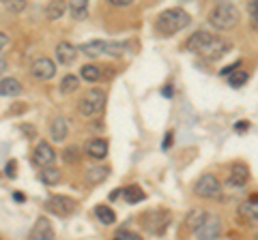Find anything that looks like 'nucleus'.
<instances>
[{
    "mask_svg": "<svg viewBox=\"0 0 258 240\" xmlns=\"http://www.w3.org/2000/svg\"><path fill=\"white\" fill-rule=\"evenodd\" d=\"M249 129V123H247V120H239V123L235 125V131L237 133H243V131H247Z\"/></svg>",
    "mask_w": 258,
    "mask_h": 240,
    "instance_id": "72a5a7b5",
    "label": "nucleus"
},
{
    "mask_svg": "<svg viewBox=\"0 0 258 240\" xmlns=\"http://www.w3.org/2000/svg\"><path fill=\"white\" fill-rule=\"evenodd\" d=\"M13 197H15V202H24V195L22 193H15Z\"/></svg>",
    "mask_w": 258,
    "mask_h": 240,
    "instance_id": "a19ab883",
    "label": "nucleus"
},
{
    "mask_svg": "<svg viewBox=\"0 0 258 240\" xmlns=\"http://www.w3.org/2000/svg\"><path fill=\"white\" fill-rule=\"evenodd\" d=\"M247 79H249V73H247V71H235V73L230 75L228 84H230L232 88H241V86L247 82Z\"/></svg>",
    "mask_w": 258,
    "mask_h": 240,
    "instance_id": "c756f323",
    "label": "nucleus"
},
{
    "mask_svg": "<svg viewBox=\"0 0 258 240\" xmlns=\"http://www.w3.org/2000/svg\"><path fill=\"white\" fill-rule=\"evenodd\" d=\"M80 54L88 58H99V56H123L127 54V43H112V41H88L78 47Z\"/></svg>",
    "mask_w": 258,
    "mask_h": 240,
    "instance_id": "7ed1b4c3",
    "label": "nucleus"
},
{
    "mask_svg": "<svg viewBox=\"0 0 258 240\" xmlns=\"http://www.w3.org/2000/svg\"><path fill=\"white\" fill-rule=\"evenodd\" d=\"M39 180L43 182L47 187H54L60 182V170H56V167H43L41 172H39Z\"/></svg>",
    "mask_w": 258,
    "mask_h": 240,
    "instance_id": "4be33fe9",
    "label": "nucleus"
},
{
    "mask_svg": "<svg viewBox=\"0 0 258 240\" xmlns=\"http://www.w3.org/2000/svg\"><path fill=\"white\" fill-rule=\"evenodd\" d=\"M205 217H207V214H205L203 210H198V208H196V210H191V212H189V217H187V221H185V223H187V227H189V229L196 231V229H198V225L203 223V219H205Z\"/></svg>",
    "mask_w": 258,
    "mask_h": 240,
    "instance_id": "cd10ccee",
    "label": "nucleus"
},
{
    "mask_svg": "<svg viewBox=\"0 0 258 240\" xmlns=\"http://www.w3.org/2000/svg\"><path fill=\"white\" fill-rule=\"evenodd\" d=\"M144 229L149 231V234H164L168 223H170V214L166 210H149L144 212Z\"/></svg>",
    "mask_w": 258,
    "mask_h": 240,
    "instance_id": "423d86ee",
    "label": "nucleus"
},
{
    "mask_svg": "<svg viewBox=\"0 0 258 240\" xmlns=\"http://www.w3.org/2000/svg\"><path fill=\"white\" fill-rule=\"evenodd\" d=\"M54 231H52V225L47 219H39L35 223V227L30 229V236L28 238H52Z\"/></svg>",
    "mask_w": 258,
    "mask_h": 240,
    "instance_id": "aec40b11",
    "label": "nucleus"
},
{
    "mask_svg": "<svg viewBox=\"0 0 258 240\" xmlns=\"http://www.w3.org/2000/svg\"><path fill=\"white\" fill-rule=\"evenodd\" d=\"M161 94H164V97H166V99H170V97H172V94H174V90H172V86H164V88H161Z\"/></svg>",
    "mask_w": 258,
    "mask_h": 240,
    "instance_id": "4c0bfd02",
    "label": "nucleus"
},
{
    "mask_svg": "<svg viewBox=\"0 0 258 240\" xmlns=\"http://www.w3.org/2000/svg\"><path fill=\"white\" fill-rule=\"evenodd\" d=\"M80 155H82L80 146H69V148H64V150H62L64 163H78V161H80Z\"/></svg>",
    "mask_w": 258,
    "mask_h": 240,
    "instance_id": "c85d7f7f",
    "label": "nucleus"
},
{
    "mask_svg": "<svg viewBox=\"0 0 258 240\" xmlns=\"http://www.w3.org/2000/svg\"><path fill=\"white\" fill-rule=\"evenodd\" d=\"M7 43H9V35H7V33H0V50H5Z\"/></svg>",
    "mask_w": 258,
    "mask_h": 240,
    "instance_id": "58836bf2",
    "label": "nucleus"
},
{
    "mask_svg": "<svg viewBox=\"0 0 258 240\" xmlns=\"http://www.w3.org/2000/svg\"><path fill=\"white\" fill-rule=\"evenodd\" d=\"M7 176H9V178H15V161L7 163Z\"/></svg>",
    "mask_w": 258,
    "mask_h": 240,
    "instance_id": "c9c22d12",
    "label": "nucleus"
},
{
    "mask_svg": "<svg viewBox=\"0 0 258 240\" xmlns=\"http://www.w3.org/2000/svg\"><path fill=\"white\" fill-rule=\"evenodd\" d=\"M95 214H97V219H99L103 225H112V223L116 221L114 210H112V208H108V206H103V204L95 206Z\"/></svg>",
    "mask_w": 258,
    "mask_h": 240,
    "instance_id": "b1692460",
    "label": "nucleus"
},
{
    "mask_svg": "<svg viewBox=\"0 0 258 240\" xmlns=\"http://www.w3.org/2000/svg\"><path fill=\"white\" fill-rule=\"evenodd\" d=\"M103 105H106V92H103L101 88H91V90L80 99V107L78 109H80V114L82 116L93 118L103 109Z\"/></svg>",
    "mask_w": 258,
    "mask_h": 240,
    "instance_id": "20e7f679",
    "label": "nucleus"
},
{
    "mask_svg": "<svg viewBox=\"0 0 258 240\" xmlns=\"http://www.w3.org/2000/svg\"><path fill=\"white\" fill-rule=\"evenodd\" d=\"M172 138H174V133H172V131H168L164 144H161V148H164V150H166V148H170V146H172Z\"/></svg>",
    "mask_w": 258,
    "mask_h": 240,
    "instance_id": "f704fd0d",
    "label": "nucleus"
},
{
    "mask_svg": "<svg viewBox=\"0 0 258 240\" xmlns=\"http://www.w3.org/2000/svg\"><path fill=\"white\" fill-rule=\"evenodd\" d=\"M114 240H142L138 234H134V231H118Z\"/></svg>",
    "mask_w": 258,
    "mask_h": 240,
    "instance_id": "2f4dec72",
    "label": "nucleus"
},
{
    "mask_svg": "<svg viewBox=\"0 0 258 240\" xmlns=\"http://www.w3.org/2000/svg\"><path fill=\"white\" fill-rule=\"evenodd\" d=\"M194 191H196L198 197L215 199V197L222 195V182L217 180L213 174H205V176H200L198 182L194 185Z\"/></svg>",
    "mask_w": 258,
    "mask_h": 240,
    "instance_id": "39448f33",
    "label": "nucleus"
},
{
    "mask_svg": "<svg viewBox=\"0 0 258 240\" xmlns=\"http://www.w3.org/2000/svg\"><path fill=\"white\" fill-rule=\"evenodd\" d=\"M30 73L35 75L37 79H41V82H47V79H52L56 75V65L50 60V58H37L35 62H32L30 67Z\"/></svg>",
    "mask_w": 258,
    "mask_h": 240,
    "instance_id": "9d476101",
    "label": "nucleus"
},
{
    "mask_svg": "<svg viewBox=\"0 0 258 240\" xmlns=\"http://www.w3.org/2000/svg\"><path fill=\"white\" fill-rule=\"evenodd\" d=\"M228 50H230V43H226L224 39H220V37H213L211 41L205 45V50L200 54L207 56V58H220V56H224Z\"/></svg>",
    "mask_w": 258,
    "mask_h": 240,
    "instance_id": "4468645a",
    "label": "nucleus"
},
{
    "mask_svg": "<svg viewBox=\"0 0 258 240\" xmlns=\"http://www.w3.org/2000/svg\"><path fill=\"white\" fill-rule=\"evenodd\" d=\"M249 18H252V22L256 24V20H258V3H256V0L249 3Z\"/></svg>",
    "mask_w": 258,
    "mask_h": 240,
    "instance_id": "473e14b6",
    "label": "nucleus"
},
{
    "mask_svg": "<svg viewBox=\"0 0 258 240\" xmlns=\"http://www.w3.org/2000/svg\"><path fill=\"white\" fill-rule=\"evenodd\" d=\"M123 197H125V202H129V204H138V202L144 199V191L138 185H132L129 189H123Z\"/></svg>",
    "mask_w": 258,
    "mask_h": 240,
    "instance_id": "a878e982",
    "label": "nucleus"
},
{
    "mask_svg": "<svg viewBox=\"0 0 258 240\" xmlns=\"http://www.w3.org/2000/svg\"><path fill=\"white\" fill-rule=\"evenodd\" d=\"M80 88V79L76 75H64L62 77V82H60V92L62 94H69V92H74Z\"/></svg>",
    "mask_w": 258,
    "mask_h": 240,
    "instance_id": "bb28decb",
    "label": "nucleus"
},
{
    "mask_svg": "<svg viewBox=\"0 0 258 240\" xmlns=\"http://www.w3.org/2000/svg\"><path fill=\"white\" fill-rule=\"evenodd\" d=\"M64 11H67V3H62V0H54V3H50L45 7V18L50 22H56V20L62 18Z\"/></svg>",
    "mask_w": 258,
    "mask_h": 240,
    "instance_id": "412c9836",
    "label": "nucleus"
},
{
    "mask_svg": "<svg viewBox=\"0 0 258 240\" xmlns=\"http://www.w3.org/2000/svg\"><path fill=\"white\" fill-rule=\"evenodd\" d=\"M76 208H78L76 199H71L67 195H52V197H47V202H45V210L56 214V217H69Z\"/></svg>",
    "mask_w": 258,
    "mask_h": 240,
    "instance_id": "0eeeda50",
    "label": "nucleus"
},
{
    "mask_svg": "<svg viewBox=\"0 0 258 240\" xmlns=\"http://www.w3.org/2000/svg\"><path fill=\"white\" fill-rule=\"evenodd\" d=\"M28 240H56V238L52 236V238H28Z\"/></svg>",
    "mask_w": 258,
    "mask_h": 240,
    "instance_id": "79ce46f5",
    "label": "nucleus"
},
{
    "mask_svg": "<svg viewBox=\"0 0 258 240\" xmlns=\"http://www.w3.org/2000/svg\"><path fill=\"white\" fill-rule=\"evenodd\" d=\"M32 161L35 165H39L43 170V167H52V163L56 161V153L52 148L50 142H39L35 150H32Z\"/></svg>",
    "mask_w": 258,
    "mask_h": 240,
    "instance_id": "1a4fd4ad",
    "label": "nucleus"
},
{
    "mask_svg": "<svg viewBox=\"0 0 258 240\" xmlns=\"http://www.w3.org/2000/svg\"><path fill=\"white\" fill-rule=\"evenodd\" d=\"M76 58H78V47L76 45H71L67 41L56 45V60H58L60 65H71Z\"/></svg>",
    "mask_w": 258,
    "mask_h": 240,
    "instance_id": "dca6fc26",
    "label": "nucleus"
},
{
    "mask_svg": "<svg viewBox=\"0 0 258 240\" xmlns=\"http://www.w3.org/2000/svg\"><path fill=\"white\" fill-rule=\"evenodd\" d=\"M86 157H91L93 161H101L108 157V140L95 138L86 144Z\"/></svg>",
    "mask_w": 258,
    "mask_h": 240,
    "instance_id": "ddd939ff",
    "label": "nucleus"
},
{
    "mask_svg": "<svg viewBox=\"0 0 258 240\" xmlns=\"http://www.w3.org/2000/svg\"><path fill=\"white\" fill-rule=\"evenodd\" d=\"M213 39L211 33H207V30H198V33H194L189 39H187V43H185V50L191 52V54H200L205 50V45L209 43Z\"/></svg>",
    "mask_w": 258,
    "mask_h": 240,
    "instance_id": "f8f14e48",
    "label": "nucleus"
},
{
    "mask_svg": "<svg viewBox=\"0 0 258 240\" xmlns=\"http://www.w3.org/2000/svg\"><path fill=\"white\" fill-rule=\"evenodd\" d=\"M24 86L20 79L15 77H5L0 79V97H18V94H22Z\"/></svg>",
    "mask_w": 258,
    "mask_h": 240,
    "instance_id": "f3484780",
    "label": "nucleus"
},
{
    "mask_svg": "<svg viewBox=\"0 0 258 240\" xmlns=\"http://www.w3.org/2000/svg\"><path fill=\"white\" fill-rule=\"evenodd\" d=\"M239 217L243 219L249 225H256L258 221V204H256V195H252L249 199H245L243 204L239 206Z\"/></svg>",
    "mask_w": 258,
    "mask_h": 240,
    "instance_id": "2eb2a0df",
    "label": "nucleus"
},
{
    "mask_svg": "<svg viewBox=\"0 0 258 240\" xmlns=\"http://www.w3.org/2000/svg\"><path fill=\"white\" fill-rule=\"evenodd\" d=\"M241 20V13L239 9L232 3H220L213 7V11L209 13V22L211 26L217 28V30H230L235 28Z\"/></svg>",
    "mask_w": 258,
    "mask_h": 240,
    "instance_id": "f03ea898",
    "label": "nucleus"
},
{
    "mask_svg": "<svg viewBox=\"0 0 258 240\" xmlns=\"http://www.w3.org/2000/svg\"><path fill=\"white\" fill-rule=\"evenodd\" d=\"M198 240H215L222 236V219L215 217V214H207L203 219V223L196 229Z\"/></svg>",
    "mask_w": 258,
    "mask_h": 240,
    "instance_id": "6e6552de",
    "label": "nucleus"
},
{
    "mask_svg": "<svg viewBox=\"0 0 258 240\" xmlns=\"http://www.w3.org/2000/svg\"><path fill=\"white\" fill-rule=\"evenodd\" d=\"M5 7L13 13H20V11L26 9V0H9V3H5Z\"/></svg>",
    "mask_w": 258,
    "mask_h": 240,
    "instance_id": "7c9ffc66",
    "label": "nucleus"
},
{
    "mask_svg": "<svg viewBox=\"0 0 258 240\" xmlns=\"http://www.w3.org/2000/svg\"><path fill=\"white\" fill-rule=\"evenodd\" d=\"M67 133H69V125H67V120H64L62 116L54 118V123H52V129H50L52 140L60 144L64 138H67Z\"/></svg>",
    "mask_w": 258,
    "mask_h": 240,
    "instance_id": "a211bd4d",
    "label": "nucleus"
},
{
    "mask_svg": "<svg viewBox=\"0 0 258 240\" xmlns=\"http://www.w3.org/2000/svg\"><path fill=\"white\" fill-rule=\"evenodd\" d=\"M120 193H123V189H116V191H114V193H110V199H116V197H118Z\"/></svg>",
    "mask_w": 258,
    "mask_h": 240,
    "instance_id": "ea45409f",
    "label": "nucleus"
},
{
    "mask_svg": "<svg viewBox=\"0 0 258 240\" xmlns=\"http://www.w3.org/2000/svg\"><path fill=\"white\" fill-rule=\"evenodd\" d=\"M67 9L74 15V20H86L88 18V0H74L67 3Z\"/></svg>",
    "mask_w": 258,
    "mask_h": 240,
    "instance_id": "5701e85b",
    "label": "nucleus"
},
{
    "mask_svg": "<svg viewBox=\"0 0 258 240\" xmlns=\"http://www.w3.org/2000/svg\"><path fill=\"white\" fill-rule=\"evenodd\" d=\"M189 13L183 11V9H166L164 13H159V18L155 22V28L159 35L164 37H172L176 33H181L183 28L189 26Z\"/></svg>",
    "mask_w": 258,
    "mask_h": 240,
    "instance_id": "f257e3e1",
    "label": "nucleus"
},
{
    "mask_svg": "<svg viewBox=\"0 0 258 240\" xmlns=\"http://www.w3.org/2000/svg\"><path fill=\"white\" fill-rule=\"evenodd\" d=\"M108 174H110V170L106 165H95L86 172V182L88 185H99V182H103L108 178Z\"/></svg>",
    "mask_w": 258,
    "mask_h": 240,
    "instance_id": "6ab92c4d",
    "label": "nucleus"
},
{
    "mask_svg": "<svg viewBox=\"0 0 258 240\" xmlns=\"http://www.w3.org/2000/svg\"><path fill=\"white\" fill-rule=\"evenodd\" d=\"M249 180V167L245 163H235L228 174V185L230 187H245Z\"/></svg>",
    "mask_w": 258,
    "mask_h": 240,
    "instance_id": "9b49d317",
    "label": "nucleus"
},
{
    "mask_svg": "<svg viewBox=\"0 0 258 240\" xmlns=\"http://www.w3.org/2000/svg\"><path fill=\"white\" fill-rule=\"evenodd\" d=\"M80 77L86 79V82H99L101 79V69L97 65H84L82 69H80Z\"/></svg>",
    "mask_w": 258,
    "mask_h": 240,
    "instance_id": "393cba45",
    "label": "nucleus"
},
{
    "mask_svg": "<svg viewBox=\"0 0 258 240\" xmlns=\"http://www.w3.org/2000/svg\"><path fill=\"white\" fill-rule=\"evenodd\" d=\"M112 7H129L132 5V0H110Z\"/></svg>",
    "mask_w": 258,
    "mask_h": 240,
    "instance_id": "e433bc0d",
    "label": "nucleus"
}]
</instances>
